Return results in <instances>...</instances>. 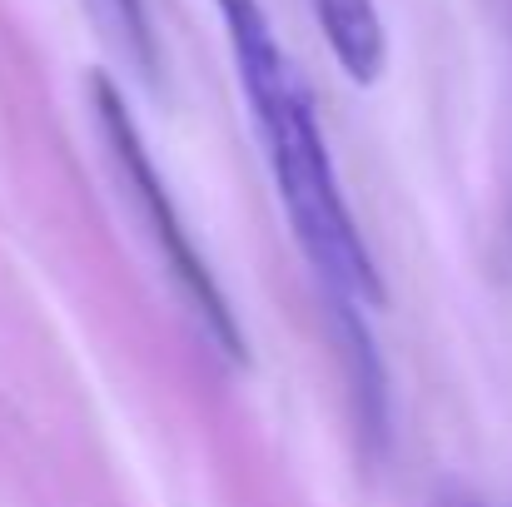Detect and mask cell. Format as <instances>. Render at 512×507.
I'll use <instances>...</instances> for the list:
<instances>
[{"label": "cell", "instance_id": "obj_1", "mask_svg": "<svg viewBox=\"0 0 512 507\" xmlns=\"http://www.w3.org/2000/svg\"><path fill=\"white\" fill-rule=\"evenodd\" d=\"M214 10L224 20L239 90L249 100L264 160H269L279 204L294 224L299 249L309 254L314 274L329 284L339 309H353V314L383 309V299H388L383 274H378V264H373V254L348 214L329 140L319 130L309 80L299 75L294 55L279 45L259 0H214Z\"/></svg>", "mask_w": 512, "mask_h": 507}, {"label": "cell", "instance_id": "obj_2", "mask_svg": "<svg viewBox=\"0 0 512 507\" xmlns=\"http://www.w3.org/2000/svg\"><path fill=\"white\" fill-rule=\"evenodd\" d=\"M90 95H95V115H100V130H105L110 160H115V169H120L130 199L140 204V214H145V224H150V239H155L165 269L174 274V284L184 289V299L194 304L204 334L214 338L234 363H244L249 353H244L239 319H234L224 289L214 284L204 254L194 249V234L184 229V219H179V209H174L170 189H165V179H160V169H155V155H150V145H145V135H140V125H135L125 95L115 90L110 75H95V80H90Z\"/></svg>", "mask_w": 512, "mask_h": 507}, {"label": "cell", "instance_id": "obj_3", "mask_svg": "<svg viewBox=\"0 0 512 507\" xmlns=\"http://www.w3.org/2000/svg\"><path fill=\"white\" fill-rule=\"evenodd\" d=\"M309 10H314L319 30L329 35V50L343 65V75L353 85H373L383 75V55H388L378 5L373 0H309Z\"/></svg>", "mask_w": 512, "mask_h": 507}, {"label": "cell", "instance_id": "obj_4", "mask_svg": "<svg viewBox=\"0 0 512 507\" xmlns=\"http://www.w3.org/2000/svg\"><path fill=\"white\" fill-rule=\"evenodd\" d=\"M110 5H115V20H120V30H125L130 50H135V55H140V65L150 70V65H155V45H150V25H145L140 0H110Z\"/></svg>", "mask_w": 512, "mask_h": 507}, {"label": "cell", "instance_id": "obj_5", "mask_svg": "<svg viewBox=\"0 0 512 507\" xmlns=\"http://www.w3.org/2000/svg\"><path fill=\"white\" fill-rule=\"evenodd\" d=\"M448 507H473V503H448Z\"/></svg>", "mask_w": 512, "mask_h": 507}]
</instances>
